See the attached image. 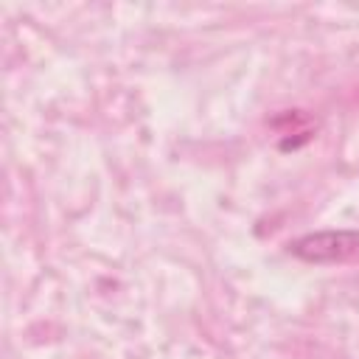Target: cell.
Here are the masks:
<instances>
[{"mask_svg": "<svg viewBox=\"0 0 359 359\" xmlns=\"http://www.w3.org/2000/svg\"><path fill=\"white\" fill-rule=\"evenodd\" d=\"M289 252L306 264H342L359 255V230L306 233L289 244Z\"/></svg>", "mask_w": 359, "mask_h": 359, "instance_id": "obj_1", "label": "cell"}]
</instances>
